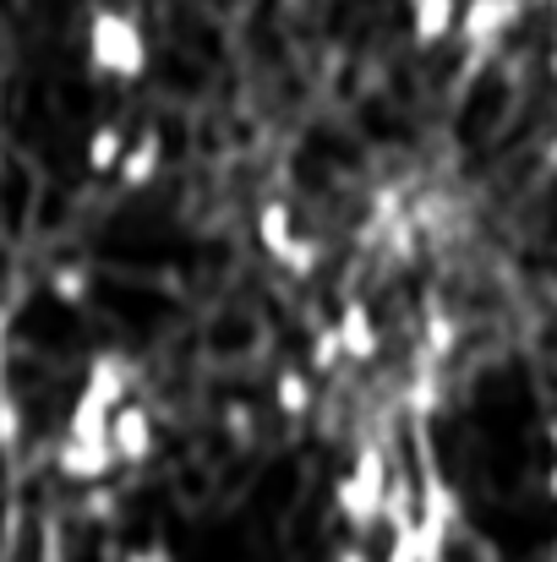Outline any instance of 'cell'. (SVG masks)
Returning <instances> with one entry per match:
<instances>
[{
    "label": "cell",
    "instance_id": "277c9868",
    "mask_svg": "<svg viewBox=\"0 0 557 562\" xmlns=\"http://www.w3.org/2000/svg\"><path fill=\"white\" fill-rule=\"evenodd\" d=\"M410 11V33L415 44H443L448 33H459V11L465 0H404Z\"/></svg>",
    "mask_w": 557,
    "mask_h": 562
},
{
    "label": "cell",
    "instance_id": "8992f818",
    "mask_svg": "<svg viewBox=\"0 0 557 562\" xmlns=\"http://www.w3.org/2000/svg\"><path fill=\"white\" fill-rule=\"evenodd\" d=\"M126 143H132V137H126L121 126H104V132L88 143V170H93V176H115V165H121Z\"/></svg>",
    "mask_w": 557,
    "mask_h": 562
},
{
    "label": "cell",
    "instance_id": "7a4b0ae2",
    "mask_svg": "<svg viewBox=\"0 0 557 562\" xmlns=\"http://www.w3.org/2000/svg\"><path fill=\"white\" fill-rule=\"evenodd\" d=\"M339 508H345L356 525H367V519H377V508H388V470H382L377 453L350 464V475L339 481Z\"/></svg>",
    "mask_w": 557,
    "mask_h": 562
},
{
    "label": "cell",
    "instance_id": "6da1fadb",
    "mask_svg": "<svg viewBox=\"0 0 557 562\" xmlns=\"http://www.w3.org/2000/svg\"><path fill=\"white\" fill-rule=\"evenodd\" d=\"M82 49H88V66L99 77H115V82H137L148 71V33L132 11L121 5H93L88 11V33H82Z\"/></svg>",
    "mask_w": 557,
    "mask_h": 562
},
{
    "label": "cell",
    "instance_id": "5b68a950",
    "mask_svg": "<svg viewBox=\"0 0 557 562\" xmlns=\"http://www.w3.org/2000/svg\"><path fill=\"white\" fill-rule=\"evenodd\" d=\"M115 176H121L126 187H148V181L159 176V137H154V132H143L137 143H126V154H121Z\"/></svg>",
    "mask_w": 557,
    "mask_h": 562
},
{
    "label": "cell",
    "instance_id": "ba28073f",
    "mask_svg": "<svg viewBox=\"0 0 557 562\" xmlns=\"http://www.w3.org/2000/svg\"><path fill=\"white\" fill-rule=\"evenodd\" d=\"M126 562H176L165 547H137V552H126Z\"/></svg>",
    "mask_w": 557,
    "mask_h": 562
},
{
    "label": "cell",
    "instance_id": "3957f363",
    "mask_svg": "<svg viewBox=\"0 0 557 562\" xmlns=\"http://www.w3.org/2000/svg\"><path fill=\"white\" fill-rule=\"evenodd\" d=\"M257 229H263V246H268V257L274 262H285L290 273H307L312 262H318V251H312V235H296L290 229V207H263V218H257Z\"/></svg>",
    "mask_w": 557,
    "mask_h": 562
},
{
    "label": "cell",
    "instance_id": "52a82bcc",
    "mask_svg": "<svg viewBox=\"0 0 557 562\" xmlns=\"http://www.w3.org/2000/svg\"><path fill=\"white\" fill-rule=\"evenodd\" d=\"M339 345L356 356V361H367L371 350H377V334H371V317L361 306H350L345 317H339Z\"/></svg>",
    "mask_w": 557,
    "mask_h": 562
}]
</instances>
